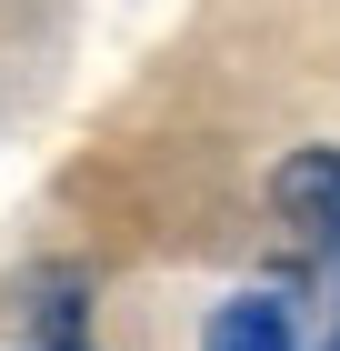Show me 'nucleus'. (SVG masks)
<instances>
[{"label": "nucleus", "instance_id": "1", "mask_svg": "<svg viewBox=\"0 0 340 351\" xmlns=\"http://www.w3.org/2000/svg\"><path fill=\"white\" fill-rule=\"evenodd\" d=\"M270 201H280V221L300 231V251L320 261V281L340 291V151H290L280 181H270Z\"/></svg>", "mask_w": 340, "mask_h": 351}, {"label": "nucleus", "instance_id": "2", "mask_svg": "<svg viewBox=\"0 0 340 351\" xmlns=\"http://www.w3.org/2000/svg\"><path fill=\"white\" fill-rule=\"evenodd\" d=\"M200 351H300V331H290V301H280V291H231L220 311H210Z\"/></svg>", "mask_w": 340, "mask_h": 351}, {"label": "nucleus", "instance_id": "3", "mask_svg": "<svg viewBox=\"0 0 340 351\" xmlns=\"http://www.w3.org/2000/svg\"><path fill=\"white\" fill-rule=\"evenodd\" d=\"M320 351H340V331H330V341H320Z\"/></svg>", "mask_w": 340, "mask_h": 351}]
</instances>
